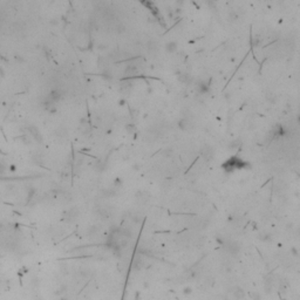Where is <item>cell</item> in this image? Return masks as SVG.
Wrapping results in <instances>:
<instances>
[{"instance_id":"cell-12","label":"cell","mask_w":300,"mask_h":300,"mask_svg":"<svg viewBox=\"0 0 300 300\" xmlns=\"http://www.w3.org/2000/svg\"><path fill=\"white\" fill-rule=\"evenodd\" d=\"M138 71V69H137V67L135 66V64H129L127 68H125V75H135L136 73Z\"/></svg>"},{"instance_id":"cell-19","label":"cell","mask_w":300,"mask_h":300,"mask_svg":"<svg viewBox=\"0 0 300 300\" xmlns=\"http://www.w3.org/2000/svg\"><path fill=\"white\" fill-rule=\"evenodd\" d=\"M127 129H128V132L130 134V132H132V130H134V125H129Z\"/></svg>"},{"instance_id":"cell-5","label":"cell","mask_w":300,"mask_h":300,"mask_svg":"<svg viewBox=\"0 0 300 300\" xmlns=\"http://www.w3.org/2000/svg\"><path fill=\"white\" fill-rule=\"evenodd\" d=\"M213 155H214V151H213V149H212L211 146L206 145V146L203 148V150H202V156H203L205 160L211 161V160L213 158Z\"/></svg>"},{"instance_id":"cell-20","label":"cell","mask_w":300,"mask_h":300,"mask_svg":"<svg viewBox=\"0 0 300 300\" xmlns=\"http://www.w3.org/2000/svg\"><path fill=\"white\" fill-rule=\"evenodd\" d=\"M4 229V225H3V223H0V231H1Z\"/></svg>"},{"instance_id":"cell-10","label":"cell","mask_w":300,"mask_h":300,"mask_svg":"<svg viewBox=\"0 0 300 300\" xmlns=\"http://www.w3.org/2000/svg\"><path fill=\"white\" fill-rule=\"evenodd\" d=\"M178 80H179L181 82H183V83L189 85V83H191L192 78H191V75L188 74V73H179V74H178Z\"/></svg>"},{"instance_id":"cell-17","label":"cell","mask_w":300,"mask_h":300,"mask_svg":"<svg viewBox=\"0 0 300 300\" xmlns=\"http://www.w3.org/2000/svg\"><path fill=\"white\" fill-rule=\"evenodd\" d=\"M5 76V70L3 67H0V79H3Z\"/></svg>"},{"instance_id":"cell-21","label":"cell","mask_w":300,"mask_h":300,"mask_svg":"<svg viewBox=\"0 0 300 300\" xmlns=\"http://www.w3.org/2000/svg\"><path fill=\"white\" fill-rule=\"evenodd\" d=\"M11 171H15V167L12 165V167H11Z\"/></svg>"},{"instance_id":"cell-18","label":"cell","mask_w":300,"mask_h":300,"mask_svg":"<svg viewBox=\"0 0 300 300\" xmlns=\"http://www.w3.org/2000/svg\"><path fill=\"white\" fill-rule=\"evenodd\" d=\"M14 57H15V59H17V61H19V62H24V61H25L22 57H20V55H15Z\"/></svg>"},{"instance_id":"cell-1","label":"cell","mask_w":300,"mask_h":300,"mask_svg":"<svg viewBox=\"0 0 300 300\" xmlns=\"http://www.w3.org/2000/svg\"><path fill=\"white\" fill-rule=\"evenodd\" d=\"M245 167H249V163H246L245 161H243V160H240V158H238V157H236V156H233V157H231L229 161H226L223 165H221V168L226 171V172H232L233 170H238V169H244Z\"/></svg>"},{"instance_id":"cell-7","label":"cell","mask_w":300,"mask_h":300,"mask_svg":"<svg viewBox=\"0 0 300 300\" xmlns=\"http://www.w3.org/2000/svg\"><path fill=\"white\" fill-rule=\"evenodd\" d=\"M196 89L199 94H206L209 92V85L206 81H198L196 83Z\"/></svg>"},{"instance_id":"cell-14","label":"cell","mask_w":300,"mask_h":300,"mask_svg":"<svg viewBox=\"0 0 300 300\" xmlns=\"http://www.w3.org/2000/svg\"><path fill=\"white\" fill-rule=\"evenodd\" d=\"M148 49H149V52H156L157 50V43L155 41H150L148 43Z\"/></svg>"},{"instance_id":"cell-16","label":"cell","mask_w":300,"mask_h":300,"mask_svg":"<svg viewBox=\"0 0 300 300\" xmlns=\"http://www.w3.org/2000/svg\"><path fill=\"white\" fill-rule=\"evenodd\" d=\"M5 170H6V168H5V165L0 162V175H3L4 172H5Z\"/></svg>"},{"instance_id":"cell-4","label":"cell","mask_w":300,"mask_h":300,"mask_svg":"<svg viewBox=\"0 0 300 300\" xmlns=\"http://www.w3.org/2000/svg\"><path fill=\"white\" fill-rule=\"evenodd\" d=\"M78 216H79V210L76 207H71L64 213V219L67 221H73L78 218Z\"/></svg>"},{"instance_id":"cell-6","label":"cell","mask_w":300,"mask_h":300,"mask_svg":"<svg viewBox=\"0 0 300 300\" xmlns=\"http://www.w3.org/2000/svg\"><path fill=\"white\" fill-rule=\"evenodd\" d=\"M135 197H136V199H137L139 203H145V202L149 200V198L151 197V196H150V193L146 192V191H137L136 195H135Z\"/></svg>"},{"instance_id":"cell-3","label":"cell","mask_w":300,"mask_h":300,"mask_svg":"<svg viewBox=\"0 0 300 300\" xmlns=\"http://www.w3.org/2000/svg\"><path fill=\"white\" fill-rule=\"evenodd\" d=\"M61 97H62V92L60 90V89H53L50 93H49V95H48V101L49 102H52V103H56V102H59L60 100H61Z\"/></svg>"},{"instance_id":"cell-13","label":"cell","mask_w":300,"mask_h":300,"mask_svg":"<svg viewBox=\"0 0 300 300\" xmlns=\"http://www.w3.org/2000/svg\"><path fill=\"white\" fill-rule=\"evenodd\" d=\"M229 251H230V253L231 254H237L238 252H239V245L237 244V243H230V245H229Z\"/></svg>"},{"instance_id":"cell-9","label":"cell","mask_w":300,"mask_h":300,"mask_svg":"<svg viewBox=\"0 0 300 300\" xmlns=\"http://www.w3.org/2000/svg\"><path fill=\"white\" fill-rule=\"evenodd\" d=\"M164 48H165V52H167V53H175V52H177V49H178V45H177L176 41H169V42L165 43Z\"/></svg>"},{"instance_id":"cell-11","label":"cell","mask_w":300,"mask_h":300,"mask_svg":"<svg viewBox=\"0 0 300 300\" xmlns=\"http://www.w3.org/2000/svg\"><path fill=\"white\" fill-rule=\"evenodd\" d=\"M67 135H68L67 128H64V127H59L55 130V136L59 137V138H64V137H67Z\"/></svg>"},{"instance_id":"cell-2","label":"cell","mask_w":300,"mask_h":300,"mask_svg":"<svg viewBox=\"0 0 300 300\" xmlns=\"http://www.w3.org/2000/svg\"><path fill=\"white\" fill-rule=\"evenodd\" d=\"M178 128H179L181 130H183V131H189V132H191V131L195 129V122L192 121V118L185 116V117H183V118H181V120L178 121Z\"/></svg>"},{"instance_id":"cell-15","label":"cell","mask_w":300,"mask_h":300,"mask_svg":"<svg viewBox=\"0 0 300 300\" xmlns=\"http://www.w3.org/2000/svg\"><path fill=\"white\" fill-rule=\"evenodd\" d=\"M95 170L96 171H103L104 170V164L102 163V162H96V164H95Z\"/></svg>"},{"instance_id":"cell-8","label":"cell","mask_w":300,"mask_h":300,"mask_svg":"<svg viewBox=\"0 0 300 300\" xmlns=\"http://www.w3.org/2000/svg\"><path fill=\"white\" fill-rule=\"evenodd\" d=\"M29 132H31V135L33 136V138H34L35 141H38L39 143L42 142V136H41L39 129H36L34 125H31V127H29Z\"/></svg>"}]
</instances>
